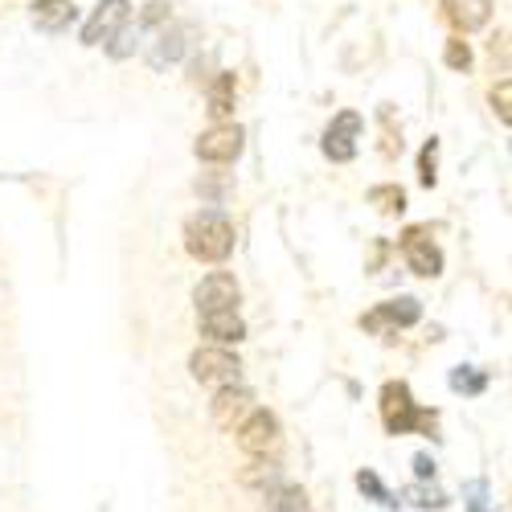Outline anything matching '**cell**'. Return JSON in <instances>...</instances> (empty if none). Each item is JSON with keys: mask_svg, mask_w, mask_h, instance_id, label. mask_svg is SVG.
Listing matches in <instances>:
<instances>
[{"mask_svg": "<svg viewBox=\"0 0 512 512\" xmlns=\"http://www.w3.org/2000/svg\"><path fill=\"white\" fill-rule=\"evenodd\" d=\"M185 250L193 254L197 263H222L230 259V250H234V226L230 218H222V213H197V218H189L185 226Z\"/></svg>", "mask_w": 512, "mask_h": 512, "instance_id": "cell-1", "label": "cell"}, {"mask_svg": "<svg viewBox=\"0 0 512 512\" xmlns=\"http://www.w3.org/2000/svg\"><path fill=\"white\" fill-rule=\"evenodd\" d=\"M381 418H386V431L390 435L435 431V414L431 410H418V402H414L406 381H390V386L381 390Z\"/></svg>", "mask_w": 512, "mask_h": 512, "instance_id": "cell-2", "label": "cell"}, {"mask_svg": "<svg viewBox=\"0 0 512 512\" xmlns=\"http://www.w3.org/2000/svg\"><path fill=\"white\" fill-rule=\"evenodd\" d=\"M189 369H193V377L201 381V386H213V390L238 386V377H242V361H238L230 349H218V345L197 349V353L189 357Z\"/></svg>", "mask_w": 512, "mask_h": 512, "instance_id": "cell-3", "label": "cell"}, {"mask_svg": "<svg viewBox=\"0 0 512 512\" xmlns=\"http://www.w3.org/2000/svg\"><path fill=\"white\" fill-rule=\"evenodd\" d=\"M398 242H402V250H406V263H410L414 275L435 279V275L443 271V250L431 242V230H426V226H410Z\"/></svg>", "mask_w": 512, "mask_h": 512, "instance_id": "cell-4", "label": "cell"}, {"mask_svg": "<svg viewBox=\"0 0 512 512\" xmlns=\"http://www.w3.org/2000/svg\"><path fill=\"white\" fill-rule=\"evenodd\" d=\"M275 443H279V418L271 410H250L238 422V447L246 455H267L275 451Z\"/></svg>", "mask_w": 512, "mask_h": 512, "instance_id": "cell-5", "label": "cell"}, {"mask_svg": "<svg viewBox=\"0 0 512 512\" xmlns=\"http://www.w3.org/2000/svg\"><path fill=\"white\" fill-rule=\"evenodd\" d=\"M242 127L238 123H218V127H209V132L197 140V160L205 164H230L242 156Z\"/></svg>", "mask_w": 512, "mask_h": 512, "instance_id": "cell-6", "label": "cell"}, {"mask_svg": "<svg viewBox=\"0 0 512 512\" xmlns=\"http://www.w3.org/2000/svg\"><path fill=\"white\" fill-rule=\"evenodd\" d=\"M193 304H197L201 316H205V312H230V308L238 304V283H234V275H226V271L205 275V279L197 283V291H193Z\"/></svg>", "mask_w": 512, "mask_h": 512, "instance_id": "cell-7", "label": "cell"}, {"mask_svg": "<svg viewBox=\"0 0 512 512\" xmlns=\"http://www.w3.org/2000/svg\"><path fill=\"white\" fill-rule=\"evenodd\" d=\"M132 13V0H103V5L91 13V21L82 25V46H103L119 33V25Z\"/></svg>", "mask_w": 512, "mask_h": 512, "instance_id": "cell-8", "label": "cell"}, {"mask_svg": "<svg viewBox=\"0 0 512 512\" xmlns=\"http://www.w3.org/2000/svg\"><path fill=\"white\" fill-rule=\"evenodd\" d=\"M357 136H361V115L357 111H340L332 127L324 132V156L328 160H353L357 156Z\"/></svg>", "mask_w": 512, "mask_h": 512, "instance_id": "cell-9", "label": "cell"}, {"mask_svg": "<svg viewBox=\"0 0 512 512\" xmlns=\"http://www.w3.org/2000/svg\"><path fill=\"white\" fill-rule=\"evenodd\" d=\"M418 316H422V304L414 300V295H398V300H390V304H381L377 312H369L361 324H365L369 332H381V328H410V324H418Z\"/></svg>", "mask_w": 512, "mask_h": 512, "instance_id": "cell-10", "label": "cell"}, {"mask_svg": "<svg viewBox=\"0 0 512 512\" xmlns=\"http://www.w3.org/2000/svg\"><path fill=\"white\" fill-rule=\"evenodd\" d=\"M209 410H213V422H218L222 431H238V422L254 410V394L246 386H226V390H218Z\"/></svg>", "mask_w": 512, "mask_h": 512, "instance_id": "cell-11", "label": "cell"}, {"mask_svg": "<svg viewBox=\"0 0 512 512\" xmlns=\"http://www.w3.org/2000/svg\"><path fill=\"white\" fill-rule=\"evenodd\" d=\"M492 9H496V0H443V17L455 29H463V33L484 29L488 17H492Z\"/></svg>", "mask_w": 512, "mask_h": 512, "instance_id": "cell-12", "label": "cell"}, {"mask_svg": "<svg viewBox=\"0 0 512 512\" xmlns=\"http://www.w3.org/2000/svg\"><path fill=\"white\" fill-rule=\"evenodd\" d=\"M201 336H209L218 349H226V345H238V340L246 336V324L234 308L230 312H205L201 316Z\"/></svg>", "mask_w": 512, "mask_h": 512, "instance_id": "cell-13", "label": "cell"}, {"mask_svg": "<svg viewBox=\"0 0 512 512\" xmlns=\"http://www.w3.org/2000/svg\"><path fill=\"white\" fill-rule=\"evenodd\" d=\"M74 17H78L74 0H33V25L41 33H62L74 25Z\"/></svg>", "mask_w": 512, "mask_h": 512, "instance_id": "cell-14", "label": "cell"}, {"mask_svg": "<svg viewBox=\"0 0 512 512\" xmlns=\"http://www.w3.org/2000/svg\"><path fill=\"white\" fill-rule=\"evenodd\" d=\"M230 111H234V74H218L209 87V115L226 119Z\"/></svg>", "mask_w": 512, "mask_h": 512, "instance_id": "cell-15", "label": "cell"}, {"mask_svg": "<svg viewBox=\"0 0 512 512\" xmlns=\"http://www.w3.org/2000/svg\"><path fill=\"white\" fill-rule=\"evenodd\" d=\"M369 205H377V213H386V218H398V213L406 209V193L398 185H373Z\"/></svg>", "mask_w": 512, "mask_h": 512, "instance_id": "cell-16", "label": "cell"}, {"mask_svg": "<svg viewBox=\"0 0 512 512\" xmlns=\"http://www.w3.org/2000/svg\"><path fill=\"white\" fill-rule=\"evenodd\" d=\"M271 512H312L304 488H275L271 492Z\"/></svg>", "mask_w": 512, "mask_h": 512, "instance_id": "cell-17", "label": "cell"}, {"mask_svg": "<svg viewBox=\"0 0 512 512\" xmlns=\"http://www.w3.org/2000/svg\"><path fill=\"white\" fill-rule=\"evenodd\" d=\"M451 386H455L459 394H480V390L488 386V377H484V373H467V369H455V373H451Z\"/></svg>", "mask_w": 512, "mask_h": 512, "instance_id": "cell-18", "label": "cell"}, {"mask_svg": "<svg viewBox=\"0 0 512 512\" xmlns=\"http://www.w3.org/2000/svg\"><path fill=\"white\" fill-rule=\"evenodd\" d=\"M275 480H279V467L275 463H250L246 472H242V484H259L263 488V484H275Z\"/></svg>", "mask_w": 512, "mask_h": 512, "instance_id": "cell-19", "label": "cell"}, {"mask_svg": "<svg viewBox=\"0 0 512 512\" xmlns=\"http://www.w3.org/2000/svg\"><path fill=\"white\" fill-rule=\"evenodd\" d=\"M492 107H496L500 123H508V119H512V82H508V78H500V82H496V91H492Z\"/></svg>", "mask_w": 512, "mask_h": 512, "instance_id": "cell-20", "label": "cell"}, {"mask_svg": "<svg viewBox=\"0 0 512 512\" xmlns=\"http://www.w3.org/2000/svg\"><path fill=\"white\" fill-rule=\"evenodd\" d=\"M435 160H439V140L426 144V148H422V160H418V177H422L426 189L435 185Z\"/></svg>", "mask_w": 512, "mask_h": 512, "instance_id": "cell-21", "label": "cell"}, {"mask_svg": "<svg viewBox=\"0 0 512 512\" xmlns=\"http://www.w3.org/2000/svg\"><path fill=\"white\" fill-rule=\"evenodd\" d=\"M443 58H447L451 70H467V66H472V46H467V41H447Z\"/></svg>", "mask_w": 512, "mask_h": 512, "instance_id": "cell-22", "label": "cell"}, {"mask_svg": "<svg viewBox=\"0 0 512 512\" xmlns=\"http://www.w3.org/2000/svg\"><path fill=\"white\" fill-rule=\"evenodd\" d=\"M357 488H361L365 496L381 500V504H394V500H390V492H386V488H381V480H377L373 472H361V476H357Z\"/></svg>", "mask_w": 512, "mask_h": 512, "instance_id": "cell-23", "label": "cell"}, {"mask_svg": "<svg viewBox=\"0 0 512 512\" xmlns=\"http://www.w3.org/2000/svg\"><path fill=\"white\" fill-rule=\"evenodd\" d=\"M406 496H410L418 508H443V504H447V496L435 492V488H431V492H426V488H406Z\"/></svg>", "mask_w": 512, "mask_h": 512, "instance_id": "cell-24", "label": "cell"}, {"mask_svg": "<svg viewBox=\"0 0 512 512\" xmlns=\"http://www.w3.org/2000/svg\"><path fill=\"white\" fill-rule=\"evenodd\" d=\"M492 58H500V66H508V33L504 29L492 37Z\"/></svg>", "mask_w": 512, "mask_h": 512, "instance_id": "cell-25", "label": "cell"}, {"mask_svg": "<svg viewBox=\"0 0 512 512\" xmlns=\"http://www.w3.org/2000/svg\"><path fill=\"white\" fill-rule=\"evenodd\" d=\"M414 472H418V480H431L435 476V459L431 455H414Z\"/></svg>", "mask_w": 512, "mask_h": 512, "instance_id": "cell-26", "label": "cell"}]
</instances>
